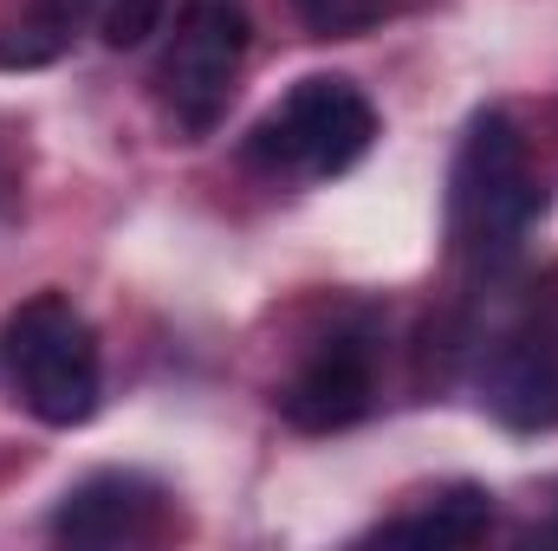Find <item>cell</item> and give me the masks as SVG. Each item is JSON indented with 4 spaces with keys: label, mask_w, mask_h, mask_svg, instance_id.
<instances>
[{
    "label": "cell",
    "mask_w": 558,
    "mask_h": 551,
    "mask_svg": "<svg viewBox=\"0 0 558 551\" xmlns=\"http://www.w3.org/2000/svg\"><path fill=\"white\" fill-rule=\"evenodd\" d=\"M546 215V182L533 169V149L507 111H474L454 169H448V228L454 247L481 267H507L526 234Z\"/></svg>",
    "instance_id": "1"
},
{
    "label": "cell",
    "mask_w": 558,
    "mask_h": 551,
    "mask_svg": "<svg viewBox=\"0 0 558 551\" xmlns=\"http://www.w3.org/2000/svg\"><path fill=\"white\" fill-rule=\"evenodd\" d=\"M7 370L20 403L46 428H85L105 403V357L92 318L65 292H33L7 318Z\"/></svg>",
    "instance_id": "2"
},
{
    "label": "cell",
    "mask_w": 558,
    "mask_h": 551,
    "mask_svg": "<svg viewBox=\"0 0 558 551\" xmlns=\"http://www.w3.org/2000/svg\"><path fill=\"white\" fill-rule=\"evenodd\" d=\"M371 143H377V105L351 78L312 72L254 124L247 162L267 175H292V182H331L351 162H364Z\"/></svg>",
    "instance_id": "3"
},
{
    "label": "cell",
    "mask_w": 558,
    "mask_h": 551,
    "mask_svg": "<svg viewBox=\"0 0 558 551\" xmlns=\"http://www.w3.org/2000/svg\"><path fill=\"white\" fill-rule=\"evenodd\" d=\"M247 39H254V26L234 0H189L175 13L169 46L156 59V98L189 137H208L221 124L241 59H247Z\"/></svg>",
    "instance_id": "4"
},
{
    "label": "cell",
    "mask_w": 558,
    "mask_h": 551,
    "mask_svg": "<svg viewBox=\"0 0 558 551\" xmlns=\"http://www.w3.org/2000/svg\"><path fill=\"white\" fill-rule=\"evenodd\" d=\"M162 526H169V493L131 467L85 474L78 487H65L52 513L59 546H143V539H162Z\"/></svg>",
    "instance_id": "5"
},
{
    "label": "cell",
    "mask_w": 558,
    "mask_h": 551,
    "mask_svg": "<svg viewBox=\"0 0 558 551\" xmlns=\"http://www.w3.org/2000/svg\"><path fill=\"white\" fill-rule=\"evenodd\" d=\"M279 415L299 428V434H338L351 421H364L377 403V364H371V344L364 338H325L274 396Z\"/></svg>",
    "instance_id": "6"
},
{
    "label": "cell",
    "mask_w": 558,
    "mask_h": 551,
    "mask_svg": "<svg viewBox=\"0 0 558 551\" xmlns=\"http://www.w3.org/2000/svg\"><path fill=\"white\" fill-rule=\"evenodd\" d=\"M481 403L494 421H507L520 434L558 428V344L539 331L500 338L481 364Z\"/></svg>",
    "instance_id": "7"
},
{
    "label": "cell",
    "mask_w": 558,
    "mask_h": 551,
    "mask_svg": "<svg viewBox=\"0 0 558 551\" xmlns=\"http://www.w3.org/2000/svg\"><path fill=\"white\" fill-rule=\"evenodd\" d=\"M487 526H494V493H487V487H474V480H454V487L428 493L422 506L397 513V519H384L371 539H384V546L461 551V546H474V539H487Z\"/></svg>",
    "instance_id": "8"
},
{
    "label": "cell",
    "mask_w": 558,
    "mask_h": 551,
    "mask_svg": "<svg viewBox=\"0 0 558 551\" xmlns=\"http://www.w3.org/2000/svg\"><path fill=\"white\" fill-rule=\"evenodd\" d=\"M92 7L98 0H26L13 20H0V72H39V65H52L78 39V26L92 20Z\"/></svg>",
    "instance_id": "9"
},
{
    "label": "cell",
    "mask_w": 558,
    "mask_h": 551,
    "mask_svg": "<svg viewBox=\"0 0 558 551\" xmlns=\"http://www.w3.org/2000/svg\"><path fill=\"white\" fill-rule=\"evenodd\" d=\"M292 7L318 39H351V33H364L390 13V0H292Z\"/></svg>",
    "instance_id": "10"
},
{
    "label": "cell",
    "mask_w": 558,
    "mask_h": 551,
    "mask_svg": "<svg viewBox=\"0 0 558 551\" xmlns=\"http://www.w3.org/2000/svg\"><path fill=\"white\" fill-rule=\"evenodd\" d=\"M162 26H169V0H111L105 7V46H118V52L143 46Z\"/></svg>",
    "instance_id": "11"
}]
</instances>
